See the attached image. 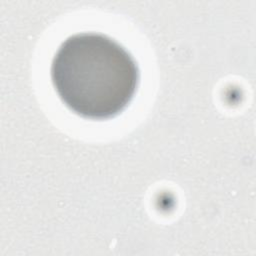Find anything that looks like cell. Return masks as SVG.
I'll list each match as a JSON object with an SVG mask.
<instances>
[{"instance_id": "obj_1", "label": "cell", "mask_w": 256, "mask_h": 256, "mask_svg": "<svg viewBox=\"0 0 256 256\" xmlns=\"http://www.w3.org/2000/svg\"><path fill=\"white\" fill-rule=\"evenodd\" d=\"M137 63L119 43L94 33L68 37L51 64L53 86L65 106L93 120L122 112L139 84Z\"/></svg>"}]
</instances>
